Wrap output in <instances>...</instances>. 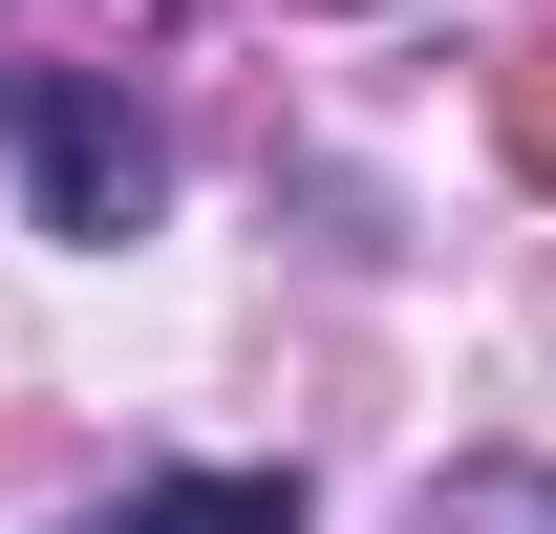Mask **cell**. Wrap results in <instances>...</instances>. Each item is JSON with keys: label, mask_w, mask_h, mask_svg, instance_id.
Segmentation results:
<instances>
[{"label": "cell", "mask_w": 556, "mask_h": 534, "mask_svg": "<svg viewBox=\"0 0 556 534\" xmlns=\"http://www.w3.org/2000/svg\"><path fill=\"white\" fill-rule=\"evenodd\" d=\"M22 193H43V236H150L172 214V129H150L129 86H22Z\"/></svg>", "instance_id": "obj_1"}, {"label": "cell", "mask_w": 556, "mask_h": 534, "mask_svg": "<svg viewBox=\"0 0 556 534\" xmlns=\"http://www.w3.org/2000/svg\"><path fill=\"white\" fill-rule=\"evenodd\" d=\"M86 534H300V470H150L129 513H86Z\"/></svg>", "instance_id": "obj_2"}]
</instances>
